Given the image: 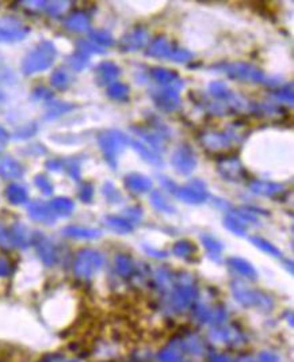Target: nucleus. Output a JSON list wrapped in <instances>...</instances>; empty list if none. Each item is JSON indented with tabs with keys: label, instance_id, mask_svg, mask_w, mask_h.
I'll return each instance as SVG.
<instances>
[{
	"label": "nucleus",
	"instance_id": "obj_32",
	"mask_svg": "<svg viewBox=\"0 0 294 362\" xmlns=\"http://www.w3.org/2000/svg\"><path fill=\"white\" fill-rule=\"evenodd\" d=\"M152 202H154L155 206L158 209H160V210H164V212H167L168 209H171L172 210V206H170L167 203V201L163 198L159 193H155V194L152 195Z\"/></svg>",
	"mask_w": 294,
	"mask_h": 362
},
{
	"label": "nucleus",
	"instance_id": "obj_4",
	"mask_svg": "<svg viewBox=\"0 0 294 362\" xmlns=\"http://www.w3.org/2000/svg\"><path fill=\"white\" fill-rule=\"evenodd\" d=\"M125 141L126 137H123V134H119L118 132H107L99 136L101 148L106 156H114L115 152L125 146Z\"/></svg>",
	"mask_w": 294,
	"mask_h": 362
},
{
	"label": "nucleus",
	"instance_id": "obj_14",
	"mask_svg": "<svg viewBox=\"0 0 294 362\" xmlns=\"http://www.w3.org/2000/svg\"><path fill=\"white\" fill-rule=\"evenodd\" d=\"M38 254H40L41 259L45 265L53 266L57 262V254L54 251L52 244H49L48 242H41L38 244Z\"/></svg>",
	"mask_w": 294,
	"mask_h": 362
},
{
	"label": "nucleus",
	"instance_id": "obj_12",
	"mask_svg": "<svg viewBox=\"0 0 294 362\" xmlns=\"http://www.w3.org/2000/svg\"><path fill=\"white\" fill-rule=\"evenodd\" d=\"M64 235L76 239H94L98 238L101 232L97 230H90V228H82V227H66L64 230Z\"/></svg>",
	"mask_w": 294,
	"mask_h": 362
},
{
	"label": "nucleus",
	"instance_id": "obj_21",
	"mask_svg": "<svg viewBox=\"0 0 294 362\" xmlns=\"http://www.w3.org/2000/svg\"><path fill=\"white\" fill-rule=\"evenodd\" d=\"M251 242L256 246L258 248H260L262 251H266L268 254H271V255H275V256H281V252L278 250L277 247H274L271 243H268L267 240H263V239L260 238H252L251 239Z\"/></svg>",
	"mask_w": 294,
	"mask_h": 362
},
{
	"label": "nucleus",
	"instance_id": "obj_10",
	"mask_svg": "<svg viewBox=\"0 0 294 362\" xmlns=\"http://www.w3.org/2000/svg\"><path fill=\"white\" fill-rule=\"evenodd\" d=\"M6 198L13 205H21L27 201V191L23 186L13 183L6 189Z\"/></svg>",
	"mask_w": 294,
	"mask_h": 362
},
{
	"label": "nucleus",
	"instance_id": "obj_1",
	"mask_svg": "<svg viewBox=\"0 0 294 362\" xmlns=\"http://www.w3.org/2000/svg\"><path fill=\"white\" fill-rule=\"evenodd\" d=\"M56 57V49L52 42L44 41L41 42L35 50L26 56L22 62V71L26 75H33L37 72L45 71L52 65Z\"/></svg>",
	"mask_w": 294,
	"mask_h": 362
},
{
	"label": "nucleus",
	"instance_id": "obj_23",
	"mask_svg": "<svg viewBox=\"0 0 294 362\" xmlns=\"http://www.w3.org/2000/svg\"><path fill=\"white\" fill-rule=\"evenodd\" d=\"M225 227L231 230L232 232H235L236 235H244L246 234V226L243 224L242 220H239L236 217H232V219H227L225 220Z\"/></svg>",
	"mask_w": 294,
	"mask_h": 362
},
{
	"label": "nucleus",
	"instance_id": "obj_26",
	"mask_svg": "<svg viewBox=\"0 0 294 362\" xmlns=\"http://www.w3.org/2000/svg\"><path fill=\"white\" fill-rule=\"evenodd\" d=\"M179 361V351L174 347L166 349L159 354V362H178Z\"/></svg>",
	"mask_w": 294,
	"mask_h": 362
},
{
	"label": "nucleus",
	"instance_id": "obj_19",
	"mask_svg": "<svg viewBox=\"0 0 294 362\" xmlns=\"http://www.w3.org/2000/svg\"><path fill=\"white\" fill-rule=\"evenodd\" d=\"M115 267L118 270V273L122 274V275H129V274L133 271V269H134V266H133V262L130 261V258H127V256L125 255L117 256Z\"/></svg>",
	"mask_w": 294,
	"mask_h": 362
},
{
	"label": "nucleus",
	"instance_id": "obj_6",
	"mask_svg": "<svg viewBox=\"0 0 294 362\" xmlns=\"http://www.w3.org/2000/svg\"><path fill=\"white\" fill-rule=\"evenodd\" d=\"M29 216L33 220L38 221V223H53L54 221V213H53L52 208L48 206L46 203L42 202H31L29 205Z\"/></svg>",
	"mask_w": 294,
	"mask_h": 362
},
{
	"label": "nucleus",
	"instance_id": "obj_41",
	"mask_svg": "<svg viewBox=\"0 0 294 362\" xmlns=\"http://www.w3.org/2000/svg\"><path fill=\"white\" fill-rule=\"evenodd\" d=\"M213 362H233V361H231V359L225 357V355H217V357L213 358Z\"/></svg>",
	"mask_w": 294,
	"mask_h": 362
},
{
	"label": "nucleus",
	"instance_id": "obj_40",
	"mask_svg": "<svg viewBox=\"0 0 294 362\" xmlns=\"http://www.w3.org/2000/svg\"><path fill=\"white\" fill-rule=\"evenodd\" d=\"M9 133L0 126V142H7L9 141Z\"/></svg>",
	"mask_w": 294,
	"mask_h": 362
},
{
	"label": "nucleus",
	"instance_id": "obj_24",
	"mask_svg": "<svg viewBox=\"0 0 294 362\" xmlns=\"http://www.w3.org/2000/svg\"><path fill=\"white\" fill-rule=\"evenodd\" d=\"M34 183L35 186L40 189L44 194L49 195V194H52L53 193V186L52 183H50V181H49L48 178L45 177V175H37L34 179Z\"/></svg>",
	"mask_w": 294,
	"mask_h": 362
},
{
	"label": "nucleus",
	"instance_id": "obj_39",
	"mask_svg": "<svg viewBox=\"0 0 294 362\" xmlns=\"http://www.w3.org/2000/svg\"><path fill=\"white\" fill-rule=\"evenodd\" d=\"M10 273V266L5 259H0V277H5Z\"/></svg>",
	"mask_w": 294,
	"mask_h": 362
},
{
	"label": "nucleus",
	"instance_id": "obj_15",
	"mask_svg": "<svg viewBox=\"0 0 294 362\" xmlns=\"http://www.w3.org/2000/svg\"><path fill=\"white\" fill-rule=\"evenodd\" d=\"M65 26L69 30L74 31H84L88 29V18L84 14H74L65 21Z\"/></svg>",
	"mask_w": 294,
	"mask_h": 362
},
{
	"label": "nucleus",
	"instance_id": "obj_28",
	"mask_svg": "<svg viewBox=\"0 0 294 362\" xmlns=\"http://www.w3.org/2000/svg\"><path fill=\"white\" fill-rule=\"evenodd\" d=\"M203 244H205V247L207 248V251L210 252L211 256L214 255H219V252L223 250V246L218 243V242H215L214 239L209 238V236H203Z\"/></svg>",
	"mask_w": 294,
	"mask_h": 362
},
{
	"label": "nucleus",
	"instance_id": "obj_18",
	"mask_svg": "<svg viewBox=\"0 0 294 362\" xmlns=\"http://www.w3.org/2000/svg\"><path fill=\"white\" fill-rule=\"evenodd\" d=\"M97 72L99 74V79L105 83V82H110L113 80L115 76L118 75V71H117V66L111 62H103L101 65L97 68Z\"/></svg>",
	"mask_w": 294,
	"mask_h": 362
},
{
	"label": "nucleus",
	"instance_id": "obj_29",
	"mask_svg": "<svg viewBox=\"0 0 294 362\" xmlns=\"http://www.w3.org/2000/svg\"><path fill=\"white\" fill-rule=\"evenodd\" d=\"M69 109H72V106H70V105L56 103V105H53V106L50 107V110L48 111V114H46V117H45V118H48V119L57 118L58 115H61L62 113H65V111L69 110Z\"/></svg>",
	"mask_w": 294,
	"mask_h": 362
},
{
	"label": "nucleus",
	"instance_id": "obj_36",
	"mask_svg": "<svg viewBox=\"0 0 294 362\" xmlns=\"http://www.w3.org/2000/svg\"><path fill=\"white\" fill-rule=\"evenodd\" d=\"M35 129H37V128H35V125H29L27 128L23 129V132L21 130V132L18 133L17 137H19V138H25V137L31 136V134H33V133L35 132Z\"/></svg>",
	"mask_w": 294,
	"mask_h": 362
},
{
	"label": "nucleus",
	"instance_id": "obj_13",
	"mask_svg": "<svg viewBox=\"0 0 294 362\" xmlns=\"http://www.w3.org/2000/svg\"><path fill=\"white\" fill-rule=\"evenodd\" d=\"M126 186L129 190L141 193L150 189L151 181L146 177H141V175H129L126 178Z\"/></svg>",
	"mask_w": 294,
	"mask_h": 362
},
{
	"label": "nucleus",
	"instance_id": "obj_35",
	"mask_svg": "<svg viewBox=\"0 0 294 362\" xmlns=\"http://www.w3.org/2000/svg\"><path fill=\"white\" fill-rule=\"evenodd\" d=\"M65 7H66V3H64V2H56V3H49L48 10L49 13L57 14L60 13V11H62Z\"/></svg>",
	"mask_w": 294,
	"mask_h": 362
},
{
	"label": "nucleus",
	"instance_id": "obj_5",
	"mask_svg": "<svg viewBox=\"0 0 294 362\" xmlns=\"http://www.w3.org/2000/svg\"><path fill=\"white\" fill-rule=\"evenodd\" d=\"M233 292H235V296L236 299L243 305L246 307H252V305H266V297L263 295H260L258 292L250 291V289H246L244 285H239L236 283L233 286Z\"/></svg>",
	"mask_w": 294,
	"mask_h": 362
},
{
	"label": "nucleus",
	"instance_id": "obj_16",
	"mask_svg": "<svg viewBox=\"0 0 294 362\" xmlns=\"http://www.w3.org/2000/svg\"><path fill=\"white\" fill-rule=\"evenodd\" d=\"M106 226L111 228V230L117 231L118 234H127L133 230L132 224L129 221L123 220L121 217H106Z\"/></svg>",
	"mask_w": 294,
	"mask_h": 362
},
{
	"label": "nucleus",
	"instance_id": "obj_9",
	"mask_svg": "<svg viewBox=\"0 0 294 362\" xmlns=\"http://www.w3.org/2000/svg\"><path fill=\"white\" fill-rule=\"evenodd\" d=\"M194 297H195V289L193 286L185 285V286L179 287L174 295V307L176 309H186L189 308L191 303H193Z\"/></svg>",
	"mask_w": 294,
	"mask_h": 362
},
{
	"label": "nucleus",
	"instance_id": "obj_11",
	"mask_svg": "<svg viewBox=\"0 0 294 362\" xmlns=\"http://www.w3.org/2000/svg\"><path fill=\"white\" fill-rule=\"evenodd\" d=\"M50 208H52L53 213H57L60 216H69L70 213L74 212L75 205L69 198L60 197V198L53 199L50 202Z\"/></svg>",
	"mask_w": 294,
	"mask_h": 362
},
{
	"label": "nucleus",
	"instance_id": "obj_17",
	"mask_svg": "<svg viewBox=\"0 0 294 362\" xmlns=\"http://www.w3.org/2000/svg\"><path fill=\"white\" fill-rule=\"evenodd\" d=\"M229 262H231V265H232L233 269H236L240 274L246 275L248 278H252V279L256 278V271H255L254 267H252V266H251L247 261L240 259V258H232Z\"/></svg>",
	"mask_w": 294,
	"mask_h": 362
},
{
	"label": "nucleus",
	"instance_id": "obj_25",
	"mask_svg": "<svg viewBox=\"0 0 294 362\" xmlns=\"http://www.w3.org/2000/svg\"><path fill=\"white\" fill-rule=\"evenodd\" d=\"M87 57H86V54L83 53H78V54H74V56H70L69 57V65L72 69H75V71H82L84 66L87 65Z\"/></svg>",
	"mask_w": 294,
	"mask_h": 362
},
{
	"label": "nucleus",
	"instance_id": "obj_3",
	"mask_svg": "<svg viewBox=\"0 0 294 362\" xmlns=\"http://www.w3.org/2000/svg\"><path fill=\"white\" fill-rule=\"evenodd\" d=\"M29 33V27L15 18L0 19V42H15L23 40Z\"/></svg>",
	"mask_w": 294,
	"mask_h": 362
},
{
	"label": "nucleus",
	"instance_id": "obj_37",
	"mask_svg": "<svg viewBox=\"0 0 294 362\" xmlns=\"http://www.w3.org/2000/svg\"><path fill=\"white\" fill-rule=\"evenodd\" d=\"M260 359H262V362H277L278 357L275 355V354L266 351V353L260 354Z\"/></svg>",
	"mask_w": 294,
	"mask_h": 362
},
{
	"label": "nucleus",
	"instance_id": "obj_8",
	"mask_svg": "<svg viewBox=\"0 0 294 362\" xmlns=\"http://www.w3.org/2000/svg\"><path fill=\"white\" fill-rule=\"evenodd\" d=\"M0 175L5 179H18L23 175V167L13 158H5L0 162Z\"/></svg>",
	"mask_w": 294,
	"mask_h": 362
},
{
	"label": "nucleus",
	"instance_id": "obj_27",
	"mask_svg": "<svg viewBox=\"0 0 294 362\" xmlns=\"http://www.w3.org/2000/svg\"><path fill=\"white\" fill-rule=\"evenodd\" d=\"M109 95L114 99H123L127 95V87L121 83H114L109 89Z\"/></svg>",
	"mask_w": 294,
	"mask_h": 362
},
{
	"label": "nucleus",
	"instance_id": "obj_22",
	"mask_svg": "<svg viewBox=\"0 0 294 362\" xmlns=\"http://www.w3.org/2000/svg\"><path fill=\"white\" fill-rule=\"evenodd\" d=\"M50 80H52V84L56 89H64L69 83V78L62 69H57V71L53 72Z\"/></svg>",
	"mask_w": 294,
	"mask_h": 362
},
{
	"label": "nucleus",
	"instance_id": "obj_33",
	"mask_svg": "<svg viewBox=\"0 0 294 362\" xmlns=\"http://www.w3.org/2000/svg\"><path fill=\"white\" fill-rule=\"evenodd\" d=\"M11 243H13V240H11V234L0 227V246H3V247H10Z\"/></svg>",
	"mask_w": 294,
	"mask_h": 362
},
{
	"label": "nucleus",
	"instance_id": "obj_31",
	"mask_svg": "<svg viewBox=\"0 0 294 362\" xmlns=\"http://www.w3.org/2000/svg\"><path fill=\"white\" fill-rule=\"evenodd\" d=\"M155 79H158L159 82H164V83H170L176 78L175 72L167 71V69H156L154 72Z\"/></svg>",
	"mask_w": 294,
	"mask_h": 362
},
{
	"label": "nucleus",
	"instance_id": "obj_34",
	"mask_svg": "<svg viewBox=\"0 0 294 362\" xmlns=\"http://www.w3.org/2000/svg\"><path fill=\"white\" fill-rule=\"evenodd\" d=\"M80 198H82V201H84V202H90L91 201V198H93V187L91 186H84L83 189H82V191H80Z\"/></svg>",
	"mask_w": 294,
	"mask_h": 362
},
{
	"label": "nucleus",
	"instance_id": "obj_20",
	"mask_svg": "<svg viewBox=\"0 0 294 362\" xmlns=\"http://www.w3.org/2000/svg\"><path fill=\"white\" fill-rule=\"evenodd\" d=\"M174 252L178 256H182V258L186 256L187 258V256L195 252V246L191 242H179L174 246Z\"/></svg>",
	"mask_w": 294,
	"mask_h": 362
},
{
	"label": "nucleus",
	"instance_id": "obj_42",
	"mask_svg": "<svg viewBox=\"0 0 294 362\" xmlns=\"http://www.w3.org/2000/svg\"><path fill=\"white\" fill-rule=\"evenodd\" d=\"M250 362H255V361H250Z\"/></svg>",
	"mask_w": 294,
	"mask_h": 362
},
{
	"label": "nucleus",
	"instance_id": "obj_7",
	"mask_svg": "<svg viewBox=\"0 0 294 362\" xmlns=\"http://www.w3.org/2000/svg\"><path fill=\"white\" fill-rule=\"evenodd\" d=\"M172 163H174L178 171L190 172L195 166V159H194V155L191 151L187 150V148H180L179 151H176Z\"/></svg>",
	"mask_w": 294,
	"mask_h": 362
},
{
	"label": "nucleus",
	"instance_id": "obj_2",
	"mask_svg": "<svg viewBox=\"0 0 294 362\" xmlns=\"http://www.w3.org/2000/svg\"><path fill=\"white\" fill-rule=\"evenodd\" d=\"M103 263V258L99 252L93 250H84L78 255L75 261V274L82 278L91 277Z\"/></svg>",
	"mask_w": 294,
	"mask_h": 362
},
{
	"label": "nucleus",
	"instance_id": "obj_30",
	"mask_svg": "<svg viewBox=\"0 0 294 362\" xmlns=\"http://www.w3.org/2000/svg\"><path fill=\"white\" fill-rule=\"evenodd\" d=\"M90 36H91V38H93L95 42H98L99 45H103V46L111 44V37H110V34H107L106 31H91Z\"/></svg>",
	"mask_w": 294,
	"mask_h": 362
},
{
	"label": "nucleus",
	"instance_id": "obj_38",
	"mask_svg": "<svg viewBox=\"0 0 294 362\" xmlns=\"http://www.w3.org/2000/svg\"><path fill=\"white\" fill-rule=\"evenodd\" d=\"M46 167H48L49 170H52V171H60L62 166L58 160H49L48 163H46Z\"/></svg>",
	"mask_w": 294,
	"mask_h": 362
}]
</instances>
